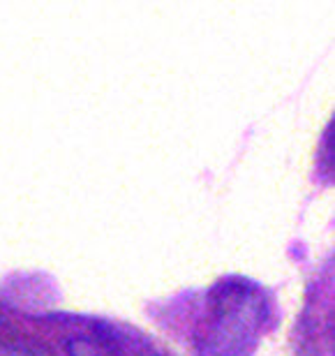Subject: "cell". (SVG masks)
<instances>
[{"label": "cell", "mask_w": 335, "mask_h": 356, "mask_svg": "<svg viewBox=\"0 0 335 356\" xmlns=\"http://www.w3.org/2000/svg\"><path fill=\"white\" fill-rule=\"evenodd\" d=\"M90 333L97 338L104 356H160L151 340L134 326L111 319H92Z\"/></svg>", "instance_id": "obj_2"}, {"label": "cell", "mask_w": 335, "mask_h": 356, "mask_svg": "<svg viewBox=\"0 0 335 356\" xmlns=\"http://www.w3.org/2000/svg\"><path fill=\"white\" fill-rule=\"evenodd\" d=\"M268 319V298L247 277L218 280L197 326V356H250Z\"/></svg>", "instance_id": "obj_1"}, {"label": "cell", "mask_w": 335, "mask_h": 356, "mask_svg": "<svg viewBox=\"0 0 335 356\" xmlns=\"http://www.w3.org/2000/svg\"><path fill=\"white\" fill-rule=\"evenodd\" d=\"M160 356H162V354H160Z\"/></svg>", "instance_id": "obj_5"}, {"label": "cell", "mask_w": 335, "mask_h": 356, "mask_svg": "<svg viewBox=\"0 0 335 356\" xmlns=\"http://www.w3.org/2000/svg\"><path fill=\"white\" fill-rule=\"evenodd\" d=\"M0 356H40L35 350L19 343H7V340H0Z\"/></svg>", "instance_id": "obj_4"}, {"label": "cell", "mask_w": 335, "mask_h": 356, "mask_svg": "<svg viewBox=\"0 0 335 356\" xmlns=\"http://www.w3.org/2000/svg\"><path fill=\"white\" fill-rule=\"evenodd\" d=\"M67 356H104L102 347H99L97 338L92 333H85V336H76V338H70L67 345Z\"/></svg>", "instance_id": "obj_3"}]
</instances>
